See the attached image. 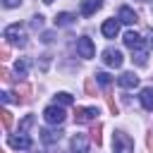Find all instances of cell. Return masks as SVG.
Listing matches in <instances>:
<instances>
[{"label": "cell", "mask_w": 153, "mask_h": 153, "mask_svg": "<svg viewBox=\"0 0 153 153\" xmlns=\"http://www.w3.org/2000/svg\"><path fill=\"white\" fill-rule=\"evenodd\" d=\"M98 117V110L96 108H76V112H74V120L76 122H93Z\"/></svg>", "instance_id": "obj_7"}, {"label": "cell", "mask_w": 153, "mask_h": 153, "mask_svg": "<svg viewBox=\"0 0 153 153\" xmlns=\"http://www.w3.org/2000/svg\"><path fill=\"white\" fill-rule=\"evenodd\" d=\"M146 143H148V151H151V153H153V131H151V134H148V139H146Z\"/></svg>", "instance_id": "obj_28"}, {"label": "cell", "mask_w": 153, "mask_h": 153, "mask_svg": "<svg viewBox=\"0 0 153 153\" xmlns=\"http://www.w3.org/2000/svg\"><path fill=\"white\" fill-rule=\"evenodd\" d=\"M112 151H115V153H131V151H134L131 136L124 134V131H115V134H112Z\"/></svg>", "instance_id": "obj_3"}, {"label": "cell", "mask_w": 153, "mask_h": 153, "mask_svg": "<svg viewBox=\"0 0 153 153\" xmlns=\"http://www.w3.org/2000/svg\"><path fill=\"white\" fill-rule=\"evenodd\" d=\"M0 115H2V127H5V129H10V127H12V112H10L7 108H5V110H2Z\"/></svg>", "instance_id": "obj_22"}, {"label": "cell", "mask_w": 153, "mask_h": 153, "mask_svg": "<svg viewBox=\"0 0 153 153\" xmlns=\"http://www.w3.org/2000/svg\"><path fill=\"white\" fill-rule=\"evenodd\" d=\"M55 103H57V105H72V103H74V96L67 93V91H60V93L55 96Z\"/></svg>", "instance_id": "obj_18"}, {"label": "cell", "mask_w": 153, "mask_h": 153, "mask_svg": "<svg viewBox=\"0 0 153 153\" xmlns=\"http://www.w3.org/2000/svg\"><path fill=\"white\" fill-rule=\"evenodd\" d=\"M139 2H148V0H139Z\"/></svg>", "instance_id": "obj_33"}, {"label": "cell", "mask_w": 153, "mask_h": 153, "mask_svg": "<svg viewBox=\"0 0 153 153\" xmlns=\"http://www.w3.org/2000/svg\"><path fill=\"white\" fill-rule=\"evenodd\" d=\"M100 31H103L105 38H115V36L120 33V22H117V19H105L103 26H100Z\"/></svg>", "instance_id": "obj_9"}, {"label": "cell", "mask_w": 153, "mask_h": 153, "mask_svg": "<svg viewBox=\"0 0 153 153\" xmlns=\"http://www.w3.org/2000/svg\"><path fill=\"white\" fill-rule=\"evenodd\" d=\"M69 24H74V14H69V12H60V14L55 17V26H69Z\"/></svg>", "instance_id": "obj_17"}, {"label": "cell", "mask_w": 153, "mask_h": 153, "mask_svg": "<svg viewBox=\"0 0 153 153\" xmlns=\"http://www.w3.org/2000/svg\"><path fill=\"white\" fill-rule=\"evenodd\" d=\"M96 79H98V84H103L105 88H108V86L112 84V76H110L108 72H96Z\"/></svg>", "instance_id": "obj_20"}, {"label": "cell", "mask_w": 153, "mask_h": 153, "mask_svg": "<svg viewBox=\"0 0 153 153\" xmlns=\"http://www.w3.org/2000/svg\"><path fill=\"white\" fill-rule=\"evenodd\" d=\"M10 57V48H7V43L2 45V50H0V60H7Z\"/></svg>", "instance_id": "obj_26"}, {"label": "cell", "mask_w": 153, "mask_h": 153, "mask_svg": "<svg viewBox=\"0 0 153 153\" xmlns=\"http://www.w3.org/2000/svg\"><path fill=\"white\" fill-rule=\"evenodd\" d=\"M84 88H86V96H96V86H93V79H86Z\"/></svg>", "instance_id": "obj_24"}, {"label": "cell", "mask_w": 153, "mask_h": 153, "mask_svg": "<svg viewBox=\"0 0 153 153\" xmlns=\"http://www.w3.org/2000/svg\"><path fill=\"white\" fill-rule=\"evenodd\" d=\"M148 45H151V48H153V29H151V31H148Z\"/></svg>", "instance_id": "obj_31"}, {"label": "cell", "mask_w": 153, "mask_h": 153, "mask_svg": "<svg viewBox=\"0 0 153 153\" xmlns=\"http://www.w3.org/2000/svg\"><path fill=\"white\" fill-rule=\"evenodd\" d=\"M43 117H45L48 124H62V122H65V110L55 103V105H48V108L43 110Z\"/></svg>", "instance_id": "obj_4"}, {"label": "cell", "mask_w": 153, "mask_h": 153, "mask_svg": "<svg viewBox=\"0 0 153 153\" xmlns=\"http://www.w3.org/2000/svg\"><path fill=\"white\" fill-rule=\"evenodd\" d=\"M122 41H124V45H127V48L134 53V57H131V60H134L139 67H143V65H146V57H148V50H146L143 38H141L136 31H127Z\"/></svg>", "instance_id": "obj_1"}, {"label": "cell", "mask_w": 153, "mask_h": 153, "mask_svg": "<svg viewBox=\"0 0 153 153\" xmlns=\"http://www.w3.org/2000/svg\"><path fill=\"white\" fill-rule=\"evenodd\" d=\"M19 2H22V0H2V5H5V7H17Z\"/></svg>", "instance_id": "obj_27"}, {"label": "cell", "mask_w": 153, "mask_h": 153, "mask_svg": "<svg viewBox=\"0 0 153 153\" xmlns=\"http://www.w3.org/2000/svg\"><path fill=\"white\" fill-rule=\"evenodd\" d=\"M14 100L17 103H29L31 100V86L29 84H17L14 86Z\"/></svg>", "instance_id": "obj_10"}, {"label": "cell", "mask_w": 153, "mask_h": 153, "mask_svg": "<svg viewBox=\"0 0 153 153\" xmlns=\"http://www.w3.org/2000/svg\"><path fill=\"white\" fill-rule=\"evenodd\" d=\"M2 38H5L7 45H17V48L26 45V33H24V26H22V24H10V26L5 29Z\"/></svg>", "instance_id": "obj_2"}, {"label": "cell", "mask_w": 153, "mask_h": 153, "mask_svg": "<svg viewBox=\"0 0 153 153\" xmlns=\"http://www.w3.org/2000/svg\"><path fill=\"white\" fill-rule=\"evenodd\" d=\"M26 69H29V65H26L24 60H17V65H14V72H17L19 76H26Z\"/></svg>", "instance_id": "obj_21"}, {"label": "cell", "mask_w": 153, "mask_h": 153, "mask_svg": "<svg viewBox=\"0 0 153 153\" xmlns=\"http://www.w3.org/2000/svg\"><path fill=\"white\" fill-rule=\"evenodd\" d=\"M100 7H103V0H81V14H84V17L96 14Z\"/></svg>", "instance_id": "obj_14"}, {"label": "cell", "mask_w": 153, "mask_h": 153, "mask_svg": "<svg viewBox=\"0 0 153 153\" xmlns=\"http://www.w3.org/2000/svg\"><path fill=\"white\" fill-rule=\"evenodd\" d=\"M76 53H79V57H93V53H96V48H93V41L88 38V36H81L79 41H76Z\"/></svg>", "instance_id": "obj_5"}, {"label": "cell", "mask_w": 153, "mask_h": 153, "mask_svg": "<svg viewBox=\"0 0 153 153\" xmlns=\"http://www.w3.org/2000/svg\"><path fill=\"white\" fill-rule=\"evenodd\" d=\"M100 129H103V124H100V122H96V124L91 127V139L96 141V146H100V143H103V136H100Z\"/></svg>", "instance_id": "obj_19"}, {"label": "cell", "mask_w": 153, "mask_h": 153, "mask_svg": "<svg viewBox=\"0 0 153 153\" xmlns=\"http://www.w3.org/2000/svg\"><path fill=\"white\" fill-rule=\"evenodd\" d=\"M43 2H45V5H50V2H53V0H43Z\"/></svg>", "instance_id": "obj_32"}, {"label": "cell", "mask_w": 153, "mask_h": 153, "mask_svg": "<svg viewBox=\"0 0 153 153\" xmlns=\"http://www.w3.org/2000/svg\"><path fill=\"white\" fill-rule=\"evenodd\" d=\"M117 19H120L122 24H136V22H139L136 12H134L131 7H127V5H122V7H120V12H117Z\"/></svg>", "instance_id": "obj_8"}, {"label": "cell", "mask_w": 153, "mask_h": 153, "mask_svg": "<svg viewBox=\"0 0 153 153\" xmlns=\"http://www.w3.org/2000/svg\"><path fill=\"white\" fill-rule=\"evenodd\" d=\"M31 26H33V29H41V26H43V17H41V14H36V17L31 19Z\"/></svg>", "instance_id": "obj_25"}, {"label": "cell", "mask_w": 153, "mask_h": 153, "mask_svg": "<svg viewBox=\"0 0 153 153\" xmlns=\"http://www.w3.org/2000/svg\"><path fill=\"white\" fill-rule=\"evenodd\" d=\"M0 76H2V79H5V81H10V72H7V69H5V67H2V69H0Z\"/></svg>", "instance_id": "obj_29"}, {"label": "cell", "mask_w": 153, "mask_h": 153, "mask_svg": "<svg viewBox=\"0 0 153 153\" xmlns=\"http://www.w3.org/2000/svg\"><path fill=\"white\" fill-rule=\"evenodd\" d=\"M139 98H141V105H143L146 110H153V88H151V86H146V88H141V93H139Z\"/></svg>", "instance_id": "obj_16"}, {"label": "cell", "mask_w": 153, "mask_h": 153, "mask_svg": "<svg viewBox=\"0 0 153 153\" xmlns=\"http://www.w3.org/2000/svg\"><path fill=\"white\" fill-rule=\"evenodd\" d=\"M31 124H33V115H26V117H24V120L19 122V131L24 134V131H26V129H29Z\"/></svg>", "instance_id": "obj_23"}, {"label": "cell", "mask_w": 153, "mask_h": 153, "mask_svg": "<svg viewBox=\"0 0 153 153\" xmlns=\"http://www.w3.org/2000/svg\"><path fill=\"white\" fill-rule=\"evenodd\" d=\"M10 146L17 151H26V148H31V139L19 131V136H10Z\"/></svg>", "instance_id": "obj_12"}, {"label": "cell", "mask_w": 153, "mask_h": 153, "mask_svg": "<svg viewBox=\"0 0 153 153\" xmlns=\"http://www.w3.org/2000/svg\"><path fill=\"white\" fill-rule=\"evenodd\" d=\"M72 151L74 153H88V139L84 134H74L72 136Z\"/></svg>", "instance_id": "obj_13"}, {"label": "cell", "mask_w": 153, "mask_h": 153, "mask_svg": "<svg viewBox=\"0 0 153 153\" xmlns=\"http://www.w3.org/2000/svg\"><path fill=\"white\" fill-rule=\"evenodd\" d=\"M62 139V131L60 129H41V141L43 143H55Z\"/></svg>", "instance_id": "obj_15"}, {"label": "cell", "mask_w": 153, "mask_h": 153, "mask_svg": "<svg viewBox=\"0 0 153 153\" xmlns=\"http://www.w3.org/2000/svg\"><path fill=\"white\" fill-rule=\"evenodd\" d=\"M117 84H120L122 88H136V86H139V76H136L134 72H124V74H120Z\"/></svg>", "instance_id": "obj_11"}, {"label": "cell", "mask_w": 153, "mask_h": 153, "mask_svg": "<svg viewBox=\"0 0 153 153\" xmlns=\"http://www.w3.org/2000/svg\"><path fill=\"white\" fill-rule=\"evenodd\" d=\"M43 41H45V43H50V41H53V33H50V31H48V33H43Z\"/></svg>", "instance_id": "obj_30"}, {"label": "cell", "mask_w": 153, "mask_h": 153, "mask_svg": "<svg viewBox=\"0 0 153 153\" xmlns=\"http://www.w3.org/2000/svg\"><path fill=\"white\" fill-rule=\"evenodd\" d=\"M103 62L108 65V67H122V53L117 50V48H105L103 50Z\"/></svg>", "instance_id": "obj_6"}]
</instances>
